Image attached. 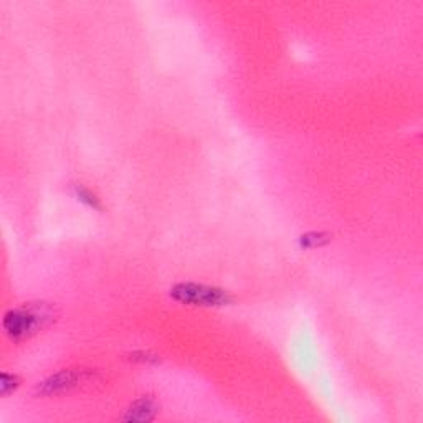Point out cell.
<instances>
[{
    "instance_id": "1",
    "label": "cell",
    "mask_w": 423,
    "mask_h": 423,
    "mask_svg": "<svg viewBox=\"0 0 423 423\" xmlns=\"http://www.w3.org/2000/svg\"><path fill=\"white\" fill-rule=\"evenodd\" d=\"M57 317L58 311L53 304L45 301L25 303L3 314L2 328L8 339L24 342L53 324Z\"/></svg>"
},
{
    "instance_id": "2",
    "label": "cell",
    "mask_w": 423,
    "mask_h": 423,
    "mask_svg": "<svg viewBox=\"0 0 423 423\" xmlns=\"http://www.w3.org/2000/svg\"><path fill=\"white\" fill-rule=\"evenodd\" d=\"M169 294L177 303L198 308L230 306L235 301L234 296L228 293L227 290H223V288L192 281L177 283V285L171 288Z\"/></svg>"
},
{
    "instance_id": "3",
    "label": "cell",
    "mask_w": 423,
    "mask_h": 423,
    "mask_svg": "<svg viewBox=\"0 0 423 423\" xmlns=\"http://www.w3.org/2000/svg\"><path fill=\"white\" fill-rule=\"evenodd\" d=\"M95 372L90 369H63L55 372V374L41 380L35 387V393L38 397H55L66 393L73 388L79 387L82 384H86L93 377Z\"/></svg>"
},
{
    "instance_id": "4",
    "label": "cell",
    "mask_w": 423,
    "mask_h": 423,
    "mask_svg": "<svg viewBox=\"0 0 423 423\" xmlns=\"http://www.w3.org/2000/svg\"><path fill=\"white\" fill-rule=\"evenodd\" d=\"M160 412V404L152 395L139 397L126 408L124 415L121 417L122 422L129 423H147L152 422Z\"/></svg>"
},
{
    "instance_id": "5",
    "label": "cell",
    "mask_w": 423,
    "mask_h": 423,
    "mask_svg": "<svg viewBox=\"0 0 423 423\" xmlns=\"http://www.w3.org/2000/svg\"><path fill=\"white\" fill-rule=\"evenodd\" d=\"M332 240L331 234H326V232H310V234H304L299 238V245L303 248H317L324 247Z\"/></svg>"
},
{
    "instance_id": "6",
    "label": "cell",
    "mask_w": 423,
    "mask_h": 423,
    "mask_svg": "<svg viewBox=\"0 0 423 423\" xmlns=\"http://www.w3.org/2000/svg\"><path fill=\"white\" fill-rule=\"evenodd\" d=\"M20 384H22V379H20L17 374L2 372V375H0V395L2 397L10 395L12 392L20 387Z\"/></svg>"
},
{
    "instance_id": "7",
    "label": "cell",
    "mask_w": 423,
    "mask_h": 423,
    "mask_svg": "<svg viewBox=\"0 0 423 423\" xmlns=\"http://www.w3.org/2000/svg\"><path fill=\"white\" fill-rule=\"evenodd\" d=\"M73 190H75V196L78 197L79 202H83V204H86L88 207H91V209H95V210L103 209L100 198L96 197L90 189L83 187V185H75Z\"/></svg>"
},
{
    "instance_id": "8",
    "label": "cell",
    "mask_w": 423,
    "mask_h": 423,
    "mask_svg": "<svg viewBox=\"0 0 423 423\" xmlns=\"http://www.w3.org/2000/svg\"><path fill=\"white\" fill-rule=\"evenodd\" d=\"M129 361L139 364H159L160 355L151 352V350H134L128 355Z\"/></svg>"
}]
</instances>
